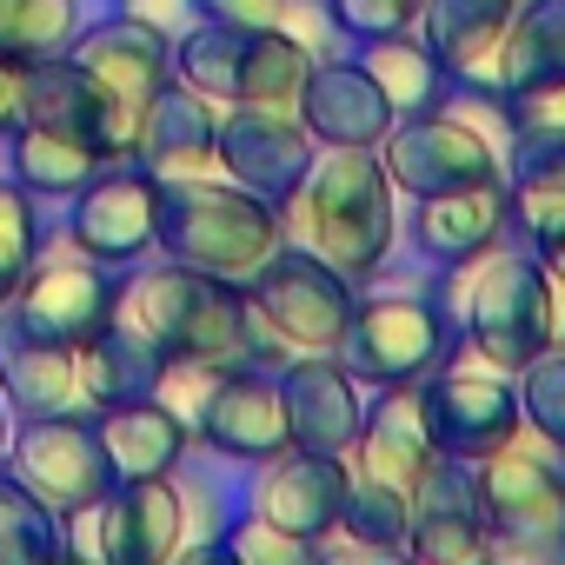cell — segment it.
<instances>
[{
  "mask_svg": "<svg viewBox=\"0 0 565 565\" xmlns=\"http://www.w3.org/2000/svg\"><path fill=\"white\" fill-rule=\"evenodd\" d=\"M287 246H307L353 287L380 279L399 246V186L380 147H313L300 186L279 200Z\"/></svg>",
  "mask_w": 565,
  "mask_h": 565,
  "instance_id": "1",
  "label": "cell"
},
{
  "mask_svg": "<svg viewBox=\"0 0 565 565\" xmlns=\"http://www.w3.org/2000/svg\"><path fill=\"white\" fill-rule=\"evenodd\" d=\"M114 320L140 333L160 360H206V366H259L253 360V313L246 287L193 273L167 253L127 266L114 279Z\"/></svg>",
  "mask_w": 565,
  "mask_h": 565,
  "instance_id": "2",
  "label": "cell"
},
{
  "mask_svg": "<svg viewBox=\"0 0 565 565\" xmlns=\"http://www.w3.org/2000/svg\"><path fill=\"white\" fill-rule=\"evenodd\" d=\"M452 360H479L492 373H519L552 347V287L532 246H499L452 273Z\"/></svg>",
  "mask_w": 565,
  "mask_h": 565,
  "instance_id": "3",
  "label": "cell"
},
{
  "mask_svg": "<svg viewBox=\"0 0 565 565\" xmlns=\"http://www.w3.org/2000/svg\"><path fill=\"white\" fill-rule=\"evenodd\" d=\"M287 246V220H279L273 200L246 193L226 173L206 180H160V253L213 273L226 287H246V279Z\"/></svg>",
  "mask_w": 565,
  "mask_h": 565,
  "instance_id": "4",
  "label": "cell"
},
{
  "mask_svg": "<svg viewBox=\"0 0 565 565\" xmlns=\"http://www.w3.org/2000/svg\"><path fill=\"white\" fill-rule=\"evenodd\" d=\"M360 287L307 246H279L253 279H246V313H253V360L287 366L294 353H340L353 327Z\"/></svg>",
  "mask_w": 565,
  "mask_h": 565,
  "instance_id": "5",
  "label": "cell"
},
{
  "mask_svg": "<svg viewBox=\"0 0 565 565\" xmlns=\"http://www.w3.org/2000/svg\"><path fill=\"white\" fill-rule=\"evenodd\" d=\"M200 486L180 472L167 479H114L87 512L61 519L67 552H87L100 565H167L200 545Z\"/></svg>",
  "mask_w": 565,
  "mask_h": 565,
  "instance_id": "6",
  "label": "cell"
},
{
  "mask_svg": "<svg viewBox=\"0 0 565 565\" xmlns=\"http://www.w3.org/2000/svg\"><path fill=\"white\" fill-rule=\"evenodd\" d=\"M313 74V54L279 28H220L193 21L173 41V81L213 107H294Z\"/></svg>",
  "mask_w": 565,
  "mask_h": 565,
  "instance_id": "7",
  "label": "cell"
},
{
  "mask_svg": "<svg viewBox=\"0 0 565 565\" xmlns=\"http://www.w3.org/2000/svg\"><path fill=\"white\" fill-rule=\"evenodd\" d=\"M452 307L433 287H386V279H366L353 300V327L340 340V360L353 366V380L366 393L380 386H419L433 366L452 360Z\"/></svg>",
  "mask_w": 565,
  "mask_h": 565,
  "instance_id": "8",
  "label": "cell"
},
{
  "mask_svg": "<svg viewBox=\"0 0 565 565\" xmlns=\"http://www.w3.org/2000/svg\"><path fill=\"white\" fill-rule=\"evenodd\" d=\"M114 279L100 259L74 253L67 239H47L34 253V266L21 273V287L8 294L0 320H14L21 333L47 340V347H81L114 320Z\"/></svg>",
  "mask_w": 565,
  "mask_h": 565,
  "instance_id": "9",
  "label": "cell"
},
{
  "mask_svg": "<svg viewBox=\"0 0 565 565\" xmlns=\"http://www.w3.org/2000/svg\"><path fill=\"white\" fill-rule=\"evenodd\" d=\"M419 406H426V439L439 459H492L505 439L525 433L519 419V386L512 373H492L479 360H446L419 380Z\"/></svg>",
  "mask_w": 565,
  "mask_h": 565,
  "instance_id": "10",
  "label": "cell"
},
{
  "mask_svg": "<svg viewBox=\"0 0 565 565\" xmlns=\"http://www.w3.org/2000/svg\"><path fill=\"white\" fill-rule=\"evenodd\" d=\"M61 239L87 259H100L107 273H127L140 259L160 253V180L140 160H114L100 167L74 200H67V226Z\"/></svg>",
  "mask_w": 565,
  "mask_h": 565,
  "instance_id": "11",
  "label": "cell"
},
{
  "mask_svg": "<svg viewBox=\"0 0 565 565\" xmlns=\"http://www.w3.org/2000/svg\"><path fill=\"white\" fill-rule=\"evenodd\" d=\"M8 466L54 519H74V512H87L107 486H114V472H107V452H100V439H94V419L87 413H41V419H14V433H8Z\"/></svg>",
  "mask_w": 565,
  "mask_h": 565,
  "instance_id": "12",
  "label": "cell"
},
{
  "mask_svg": "<svg viewBox=\"0 0 565 565\" xmlns=\"http://www.w3.org/2000/svg\"><path fill=\"white\" fill-rule=\"evenodd\" d=\"M380 160H386L399 200H419V193H446V186L499 180V173H505V147H499L479 120H466L452 100L433 107V114L393 120L386 140H380Z\"/></svg>",
  "mask_w": 565,
  "mask_h": 565,
  "instance_id": "13",
  "label": "cell"
},
{
  "mask_svg": "<svg viewBox=\"0 0 565 565\" xmlns=\"http://www.w3.org/2000/svg\"><path fill=\"white\" fill-rule=\"evenodd\" d=\"M486 525L499 539H552L565 545V459L552 439L519 433L492 459H479Z\"/></svg>",
  "mask_w": 565,
  "mask_h": 565,
  "instance_id": "14",
  "label": "cell"
},
{
  "mask_svg": "<svg viewBox=\"0 0 565 565\" xmlns=\"http://www.w3.org/2000/svg\"><path fill=\"white\" fill-rule=\"evenodd\" d=\"M340 505H347V459L333 452H273L253 466V486H246V512H259L266 525L307 539L313 552L333 545L340 532Z\"/></svg>",
  "mask_w": 565,
  "mask_h": 565,
  "instance_id": "15",
  "label": "cell"
},
{
  "mask_svg": "<svg viewBox=\"0 0 565 565\" xmlns=\"http://www.w3.org/2000/svg\"><path fill=\"white\" fill-rule=\"evenodd\" d=\"M193 446L233 466H259L273 452H287V393H279L273 366H226L193 419Z\"/></svg>",
  "mask_w": 565,
  "mask_h": 565,
  "instance_id": "16",
  "label": "cell"
},
{
  "mask_svg": "<svg viewBox=\"0 0 565 565\" xmlns=\"http://www.w3.org/2000/svg\"><path fill=\"white\" fill-rule=\"evenodd\" d=\"M313 134L294 107H220V173L259 200H287L313 160Z\"/></svg>",
  "mask_w": 565,
  "mask_h": 565,
  "instance_id": "17",
  "label": "cell"
},
{
  "mask_svg": "<svg viewBox=\"0 0 565 565\" xmlns=\"http://www.w3.org/2000/svg\"><path fill=\"white\" fill-rule=\"evenodd\" d=\"M512 239V213H505V173L499 180H466L446 193H419L413 200V253L433 273H459L486 253H499Z\"/></svg>",
  "mask_w": 565,
  "mask_h": 565,
  "instance_id": "18",
  "label": "cell"
},
{
  "mask_svg": "<svg viewBox=\"0 0 565 565\" xmlns=\"http://www.w3.org/2000/svg\"><path fill=\"white\" fill-rule=\"evenodd\" d=\"M486 499H479V466L466 459H433L419 492H413V525H406V558L419 565H479L486 558Z\"/></svg>",
  "mask_w": 565,
  "mask_h": 565,
  "instance_id": "19",
  "label": "cell"
},
{
  "mask_svg": "<svg viewBox=\"0 0 565 565\" xmlns=\"http://www.w3.org/2000/svg\"><path fill=\"white\" fill-rule=\"evenodd\" d=\"M279 393H287V439L300 452H347L366 426V386L340 353H294L279 366Z\"/></svg>",
  "mask_w": 565,
  "mask_h": 565,
  "instance_id": "20",
  "label": "cell"
},
{
  "mask_svg": "<svg viewBox=\"0 0 565 565\" xmlns=\"http://www.w3.org/2000/svg\"><path fill=\"white\" fill-rule=\"evenodd\" d=\"M519 0H426L419 8V41L433 47V61L446 67L452 94H479L499 100V47L512 28Z\"/></svg>",
  "mask_w": 565,
  "mask_h": 565,
  "instance_id": "21",
  "label": "cell"
},
{
  "mask_svg": "<svg viewBox=\"0 0 565 565\" xmlns=\"http://www.w3.org/2000/svg\"><path fill=\"white\" fill-rule=\"evenodd\" d=\"M67 54H74V61L107 87V100L127 107L134 120H140L147 100L173 81V41L153 34V28H140V21H127V14H100V21H87V28L74 34Z\"/></svg>",
  "mask_w": 565,
  "mask_h": 565,
  "instance_id": "22",
  "label": "cell"
},
{
  "mask_svg": "<svg viewBox=\"0 0 565 565\" xmlns=\"http://www.w3.org/2000/svg\"><path fill=\"white\" fill-rule=\"evenodd\" d=\"M134 160L153 180H206V173H220V107L206 94L167 81L140 114Z\"/></svg>",
  "mask_w": 565,
  "mask_h": 565,
  "instance_id": "23",
  "label": "cell"
},
{
  "mask_svg": "<svg viewBox=\"0 0 565 565\" xmlns=\"http://www.w3.org/2000/svg\"><path fill=\"white\" fill-rule=\"evenodd\" d=\"M294 114H300V127L320 147H380L386 127H393L373 74L353 54H320L307 87H300V100H294Z\"/></svg>",
  "mask_w": 565,
  "mask_h": 565,
  "instance_id": "24",
  "label": "cell"
},
{
  "mask_svg": "<svg viewBox=\"0 0 565 565\" xmlns=\"http://www.w3.org/2000/svg\"><path fill=\"white\" fill-rule=\"evenodd\" d=\"M94 439L107 452L114 479H167L193 459L186 419H173L160 399H127V406H94Z\"/></svg>",
  "mask_w": 565,
  "mask_h": 565,
  "instance_id": "25",
  "label": "cell"
},
{
  "mask_svg": "<svg viewBox=\"0 0 565 565\" xmlns=\"http://www.w3.org/2000/svg\"><path fill=\"white\" fill-rule=\"evenodd\" d=\"M0 393H8V413L14 419L87 413L81 373H74V347H47V340L21 333L14 320H0Z\"/></svg>",
  "mask_w": 565,
  "mask_h": 565,
  "instance_id": "26",
  "label": "cell"
},
{
  "mask_svg": "<svg viewBox=\"0 0 565 565\" xmlns=\"http://www.w3.org/2000/svg\"><path fill=\"white\" fill-rule=\"evenodd\" d=\"M8 173L34 193V200H74L100 167H107V153L87 140V134H67V127H34V120H21L8 140Z\"/></svg>",
  "mask_w": 565,
  "mask_h": 565,
  "instance_id": "27",
  "label": "cell"
},
{
  "mask_svg": "<svg viewBox=\"0 0 565 565\" xmlns=\"http://www.w3.org/2000/svg\"><path fill=\"white\" fill-rule=\"evenodd\" d=\"M353 61L373 74V87H380V100H386L393 120H413V114H433V107L452 100V81H446V67L433 61V47L419 41V28L353 47Z\"/></svg>",
  "mask_w": 565,
  "mask_h": 565,
  "instance_id": "28",
  "label": "cell"
},
{
  "mask_svg": "<svg viewBox=\"0 0 565 565\" xmlns=\"http://www.w3.org/2000/svg\"><path fill=\"white\" fill-rule=\"evenodd\" d=\"M74 373H81L87 413H94V406H127V399H153L160 353H153L140 333H127L120 320H107L94 340L74 347Z\"/></svg>",
  "mask_w": 565,
  "mask_h": 565,
  "instance_id": "29",
  "label": "cell"
},
{
  "mask_svg": "<svg viewBox=\"0 0 565 565\" xmlns=\"http://www.w3.org/2000/svg\"><path fill=\"white\" fill-rule=\"evenodd\" d=\"M505 213H512V233L525 246L565 233V147H539V153L505 160Z\"/></svg>",
  "mask_w": 565,
  "mask_h": 565,
  "instance_id": "30",
  "label": "cell"
},
{
  "mask_svg": "<svg viewBox=\"0 0 565 565\" xmlns=\"http://www.w3.org/2000/svg\"><path fill=\"white\" fill-rule=\"evenodd\" d=\"M532 74H565V0H519L512 8L505 47H499V81L519 87Z\"/></svg>",
  "mask_w": 565,
  "mask_h": 565,
  "instance_id": "31",
  "label": "cell"
},
{
  "mask_svg": "<svg viewBox=\"0 0 565 565\" xmlns=\"http://www.w3.org/2000/svg\"><path fill=\"white\" fill-rule=\"evenodd\" d=\"M81 28H87L81 0H0V54H14V61L67 54Z\"/></svg>",
  "mask_w": 565,
  "mask_h": 565,
  "instance_id": "32",
  "label": "cell"
},
{
  "mask_svg": "<svg viewBox=\"0 0 565 565\" xmlns=\"http://www.w3.org/2000/svg\"><path fill=\"white\" fill-rule=\"evenodd\" d=\"M499 120H505V160L539 153V147H565V74H532V81L505 87Z\"/></svg>",
  "mask_w": 565,
  "mask_h": 565,
  "instance_id": "33",
  "label": "cell"
},
{
  "mask_svg": "<svg viewBox=\"0 0 565 565\" xmlns=\"http://www.w3.org/2000/svg\"><path fill=\"white\" fill-rule=\"evenodd\" d=\"M67 539H61V519L0 466V565H47L61 558Z\"/></svg>",
  "mask_w": 565,
  "mask_h": 565,
  "instance_id": "34",
  "label": "cell"
},
{
  "mask_svg": "<svg viewBox=\"0 0 565 565\" xmlns=\"http://www.w3.org/2000/svg\"><path fill=\"white\" fill-rule=\"evenodd\" d=\"M186 558H239V565H307L313 558V545L307 539H294V532H279V525H266L259 512H233L213 539H200Z\"/></svg>",
  "mask_w": 565,
  "mask_h": 565,
  "instance_id": "35",
  "label": "cell"
},
{
  "mask_svg": "<svg viewBox=\"0 0 565 565\" xmlns=\"http://www.w3.org/2000/svg\"><path fill=\"white\" fill-rule=\"evenodd\" d=\"M47 246V220H41V200L8 173L0 180V307L21 287V273L34 266V253Z\"/></svg>",
  "mask_w": 565,
  "mask_h": 565,
  "instance_id": "36",
  "label": "cell"
},
{
  "mask_svg": "<svg viewBox=\"0 0 565 565\" xmlns=\"http://www.w3.org/2000/svg\"><path fill=\"white\" fill-rule=\"evenodd\" d=\"M512 386H519V419H525V433L565 446V347H545L532 366L512 373Z\"/></svg>",
  "mask_w": 565,
  "mask_h": 565,
  "instance_id": "37",
  "label": "cell"
},
{
  "mask_svg": "<svg viewBox=\"0 0 565 565\" xmlns=\"http://www.w3.org/2000/svg\"><path fill=\"white\" fill-rule=\"evenodd\" d=\"M419 8H426V0H327L340 41H353V47L386 41V34H413L419 28Z\"/></svg>",
  "mask_w": 565,
  "mask_h": 565,
  "instance_id": "38",
  "label": "cell"
},
{
  "mask_svg": "<svg viewBox=\"0 0 565 565\" xmlns=\"http://www.w3.org/2000/svg\"><path fill=\"white\" fill-rule=\"evenodd\" d=\"M114 14H127V21H140V28L167 34V41H180V34L200 21L193 0H114Z\"/></svg>",
  "mask_w": 565,
  "mask_h": 565,
  "instance_id": "39",
  "label": "cell"
},
{
  "mask_svg": "<svg viewBox=\"0 0 565 565\" xmlns=\"http://www.w3.org/2000/svg\"><path fill=\"white\" fill-rule=\"evenodd\" d=\"M200 21H220V28H279L287 0H193Z\"/></svg>",
  "mask_w": 565,
  "mask_h": 565,
  "instance_id": "40",
  "label": "cell"
},
{
  "mask_svg": "<svg viewBox=\"0 0 565 565\" xmlns=\"http://www.w3.org/2000/svg\"><path fill=\"white\" fill-rule=\"evenodd\" d=\"M21 100H28V61L0 54V140L21 127Z\"/></svg>",
  "mask_w": 565,
  "mask_h": 565,
  "instance_id": "41",
  "label": "cell"
},
{
  "mask_svg": "<svg viewBox=\"0 0 565 565\" xmlns=\"http://www.w3.org/2000/svg\"><path fill=\"white\" fill-rule=\"evenodd\" d=\"M532 253H539V266H545V279H552V287H565V233H552V239H539Z\"/></svg>",
  "mask_w": 565,
  "mask_h": 565,
  "instance_id": "42",
  "label": "cell"
},
{
  "mask_svg": "<svg viewBox=\"0 0 565 565\" xmlns=\"http://www.w3.org/2000/svg\"><path fill=\"white\" fill-rule=\"evenodd\" d=\"M8 433H14V413H8V393H0V459H8Z\"/></svg>",
  "mask_w": 565,
  "mask_h": 565,
  "instance_id": "43",
  "label": "cell"
},
{
  "mask_svg": "<svg viewBox=\"0 0 565 565\" xmlns=\"http://www.w3.org/2000/svg\"><path fill=\"white\" fill-rule=\"evenodd\" d=\"M558 459H565V446H558Z\"/></svg>",
  "mask_w": 565,
  "mask_h": 565,
  "instance_id": "44",
  "label": "cell"
}]
</instances>
